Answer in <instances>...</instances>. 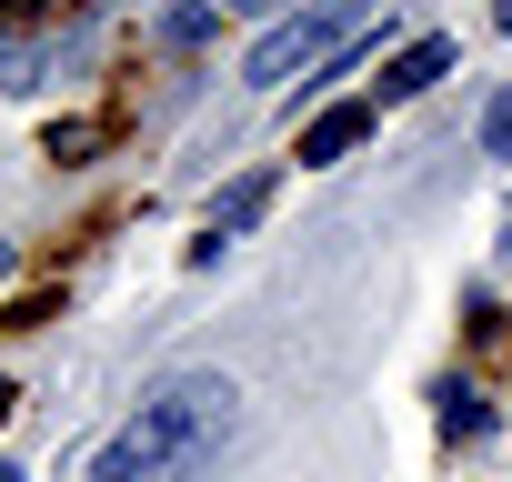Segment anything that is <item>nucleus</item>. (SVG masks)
Returning a JSON list of instances; mask_svg holds the SVG:
<instances>
[{
	"label": "nucleus",
	"instance_id": "f257e3e1",
	"mask_svg": "<svg viewBox=\"0 0 512 482\" xmlns=\"http://www.w3.org/2000/svg\"><path fill=\"white\" fill-rule=\"evenodd\" d=\"M241 442V382L211 362H181L141 392V412L91 452V482H201Z\"/></svg>",
	"mask_w": 512,
	"mask_h": 482
},
{
	"label": "nucleus",
	"instance_id": "f03ea898",
	"mask_svg": "<svg viewBox=\"0 0 512 482\" xmlns=\"http://www.w3.org/2000/svg\"><path fill=\"white\" fill-rule=\"evenodd\" d=\"M362 11H372V0H302V11L292 21H272L262 41H251L241 51V81H292V71H322L342 41H362Z\"/></svg>",
	"mask_w": 512,
	"mask_h": 482
},
{
	"label": "nucleus",
	"instance_id": "7ed1b4c3",
	"mask_svg": "<svg viewBox=\"0 0 512 482\" xmlns=\"http://www.w3.org/2000/svg\"><path fill=\"white\" fill-rule=\"evenodd\" d=\"M462 61V41H442V31H422V41H402L392 61H382V91H372V111H402V101H422L442 71Z\"/></svg>",
	"mask_w": 512,
	"mask_h": 482
},
{
	"label": "nucleus",
	"instance_id": "20e7f679",
	"mask_svg": "<svg viewBox=\"0 0 512 482\" xmlns=\"http://www.w3.org/2000/svg\"><path fill=\"white\" fill-rule=\"evenodd\" d=\"M372 121H382L372 101H332V111L302 131V171H332V161H352V151L372 141Z\"/></svg>",
	"mask_w": 512,
	"mask_h": 482
},
{
	"label": "nucleus",
	"instance_id": "39448f33",
	"mask_svg": "<svg viewBox=\"0 0 512 482\" xmlns=\"http://www.w3.org/2000/svg\"><path fill=\"white\" fill-rule=\"evenodd\" d=\"M432 412H442V432H482V422H492L472 382H432Z\"/></svg>",
	"mask_w": 512,
	"mask_h": 482
},
{
	"label": "nucleus",
	"instance_id": "423d86ee",
	"mask_svg": "<svg viewBox=\"0 0 512 482\" xmlns=\"http://www.w3.org/2000/svg\"><path fill=\"white\" fill-rule=\"evenodd\" d=\"M211 21H221V11H211V0H181V11H171V21H161V31H171V41H181V51H191V41H211Z\"/></svg>",
	"mask_w": 512,
	"mask_h": 482
},
{
	"label": "nucleus",
	"instance_id": "0eeeda50",
	"mask_svg": "<svg viewBox=\"0 0 512 482\" xmlns=\"http://www.w3.org/2000/svg\"><path fill=\"white\" fill-rule=\"evenodd\" d=\"M482 151H492V161H512V81H502V101L482 111Z\"/></svg>",
	"mask_w": 512,
	"mask_h": 482
},
{
	"label": "nucleus",
	"instance_id": "6e6552de",
	"mask_svg": "<svg viewBox=\"0 0 512 482\" xmlns=\"http://www.w3.org/2000/svg\"><path fill=\"white\" fill-rule=\"evenodd\" d=\"M492 31H512V0H492Z\"/></svg>",
	"mask_w": 512,
	"mask_h": 482
},
{
	"label": "nucleus",
	"instance_id": "1a4fd4ad",
	"mask_svg": "<svg viewBox=\"0 0 512 482\" xmlns=\"http://www.w3.org/2000/svg\"><path fill=\"white\" fill-rule=\"evenodd\" d=\"M0 11H51V0H0Z\"/></svg>",
	"mask_w": 512,
	"mask_h": 482
},
{
	"label": "nucleus",
	"instance_id": "9d476101",
	"mask_svg": "<svg viewBox=\"0 0 512 482\" xmlns=\"http://www.w3.org/2000/svg\"><path fill=\"white\" fill-rule=\"evenodd\" d=\"M0 422H11V372H0Z\"/></svg>",
	"mask_w": 512,
	"mask_h": 482
},
{
	"label": "nucleus",
	"instance_id": "9b49d317",
	"mask_svg": "<svg viewBox=\"0 0 512 482\" xmlns=\"http://www.w3.org/2000/svg\"><path fill=\"white\" fill-rule=\"evenodd\" d=\"M0 482H21V462H0Z\"/></svg>",
	"mask_w": 512,
	"mask_h": 482
},
{
	"label": "nucleus",
	"instance_id": "f8f14e48",
	"mask_svg": "<svg viewBox=\"0 0 512 482\" xmlns=\"http://www.w3.org/2000/svg\"><path fill=\"white\" fill-rule=\"evenodd\" d=\"M0 272H11V241H0Z\"/></svg>",
	"mask_w": 512,
	"mask_h": 482
}]
</instances>
